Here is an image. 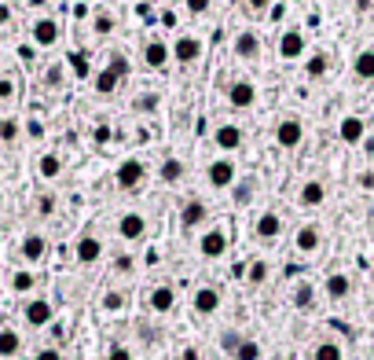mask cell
Listing matches in <instances>:
<instances>
[{"instance_id": "24", "label": "cell", "mask_w": 374, "mask_h": 360, "mask_svg": "<svg viewBox=\"0 0 374 360\" xmlns=\"http://www.w3.org/2000/svg\"><path fill=\"white\" fill-rule=\"evenodd\" d=\"M202 221H206V202H187L184 214H180V224L184 228H198Z\"/></svg>"}, {"instance_id": "10", "label": "cell", "mask_w": 374, "mask_h": 360, "mask_svg": "<svg viewBox=\"0 0 374 360\" xmlns=\"http://www.w3.org/2000/svg\"><path fill=\"white\" fill-rule=\"evenodd\" d=\"M319 243H323V231H319L316 224H304V228H297V239H294V246H297L301 253H316V250H319Z\"/></svg>"}, {"instance_id": "29", "label": "cell", "mask_w": 374, "mask_h": 360, "mask_svg": "<svg viewBox=\"0 0 374 360\" xmlns=\"http://www.w3.org/2000/svg\"><path fill=\"white\" fill-rule=\"evenodd\" d=\"M143 59L150 62V67H165V59H169V48L162 45V40H150V45L143 48Z\"/></svg>"}, {"instance_id": "2", "label": "cell", "mask_w": 374, "mask_h": 360, "mask_svg": "<svg viewBox=\"0 0 374 360\" xmlns=\"http://www.w3.org/2000/svg\"><path fill=\"white\" fill-rule=\"evenodd\" d=\"M22 316H26V324H30V327H48V324H52V316H55V309H52L48 298H30L26 309H22Z\"/></svg>"}, {"instance_id": "47", "label": "cell", "mask_w": 374, "mask_h": 360, "mask_svg": "<svg viewBox=\"0 0 374 360\" xmlns=\"http://www.w3.org/2000/svg\"><path fill=\"white\" fill-rule=\"evenodd\" d=\"M268 4H272V0H250V8H257V11H264Z\"/></svg>"}, {"instance_id": "14", "label": "cell", "mask_w": 374, "mask_h": 360, "mask_svg": "<svg viewBox=\"0 0 374 360\" xmlns=\"http://www.w3.org/2000/svg\"><path fill=\"white\" fill-rule=\"evenodd\" d=\"M209 184L213 187H228V184H235V162H213L209 165Z\"/></svg>"}, {"instance_id": "15", "label": "cell", "mask_w": 374, "mask_h": 360, "mask_svg": "<svg viewBox=\"0 0 374 360\" xmlns=\"http://www.w3.org/2000/svg\"><path fill=\"white\" fill-rule=\"evenodd\" d=\"M348 294H352V280L345 276V272H334V276H326V298L345 302Z\"/></svg>"}, {"instance_id": "45", "label": "cell", "mask_w": 374, "mask_h": 360, "mask_svg": "<svg viewBox=\"0 0 374 360\" xmlns=\"http://www.w3.org/2000/svg\"><path fill=\"white\" fill-rule=\"evenodd\" d=\"M52 206H55V199L44 195V199H40V214H52Z\"/></svg>"}, {"instance_id": "1", "label": "cell", "mask_w": 374, "mask_h": 360, "mask_svg": "<svg viewBox=\"0 0 374 360\" xmlns=\"http://www.w3.org/2000/svg\"><path fill=\"white\" fill-rule=\"evenodd\" d=\"M125 74H128V59H121V55H114L110 59V67L96 77V92H103V96H110L118 89V84L125 81Z\"/></svg>"}, {"instance_id": "21", "label": "cell", "mask_w": 374, "mask_h": 360, "mask_svg": "<svg viewBox=\"0 0 374 360\" xmlns=\"http://www.w3.org/2000/svg\"><path fill=\"white\" fill-rule=\"evenodd\" d=\"M338 133H341V140H345V143H360V140H363V133H367V125H363V118H345Z\"/></svg>"}, {"instance_id": "4", "label": "cell", "mask_w": 374, "mask_h": 360, "mask_svg": "<svg viewBox=\"0 0 374 360\" xmlns=\"http://www.w3.org/2000/svg\"><path fill=\"white\" fill-rule=\"evenodd\" d=\"M147 309H150V312H162V316L172 312V309H176V290H172L169 283L154 287V290L147 294Z\"/></svg>"}, {"instance_id": "11", "label": "cell", "mask_w": 374, "mask_h": 360, "mask_svg": "<svg viewBox=\"0 0 374 360\" xmlns=\"http://www.w3.org/2000/svg\"><path fill=\"white\" fill-rule=\"evenodd\" d=\"M143 173H147L143 162L128 158V162H121V165H118V184H121V187H136V184L143 180Z\"/></svg>"}, {"instance_id": "26", "label": "cell", "mask_w": 374, "mask_h": 360, "mask_svg": "<svg viewBox=\"0 0 374 360\" xmlns=\"http://www.w3.org/2000/svg\"><path fill=\"white\" fill-rule=\"evenodd\" d=\"M257 52H260V45H257V37H253V33H238V37H235V55L253 59Z\"/></svg>"}, {"instance_id": "5", "label": "cell", "mask_w": 374, "mask_h": 360, "mask_svg": "<svg viewBox=\"0 0 374 360\" xmlns=\"http://www.w3.org/2000/svg\"><path fill=\"white\" fill-rule=\"evenodd\" d=\"M118 236L128 239V243L143 239V236H147V217H143V214H125V217L118 221Z\"/></svg>"}, {"instance_id": "49", "label": "cell", "mask_w": 374, "mask_h": 360, "mask_svg": "<svg viewBox=\"0 0 374 360\" xmlns=\"http://www.w3.org/2000/svg\"><path fill=\"white\" fill-rule=\"evenodd\" d=\"M48 0H26V8H44Z\"/></svg>"}, {"instance_id": "35", "label": "cell", "mask_w": 374, "mask_h": 360, "mask_svg": "<svg viewBox=\"0 0 374 360\" xmlns=\"http://www.w3.org/2000/svg\"><path fill=\"white\" fill-rule=\"evenodd\" d=\"M238 342H242V334H238V331H224V334H220V349H224L228 356H235Z\"/></svg>"}, {"instance_id": "27", "label": "cell", "mask_w": 374, "mask_h": 360, "mask_svg": "<svg viewBox=\"0 0 374 360\" xmlns=\"http://www.w3.org/2000/svg\"><path fill=\"white\" fill-rule=\"evenodd\" d=\"M312 360H345V353H341V346L334 342V338H326V342H319L312 349Z\"/></svg>"}, {"instance_id": "16", "label": "cell", "mask_w": 374, "mask_h": 360, "mask_svg": "<svg viewBox=\"0 0 374 360\" xmlns=\"http://www.w3.org/2000/svg\"><path fill=\"white\" fill-rule=\"evenodd\" d=\"M18 253H22L30 265H37L44 253H48V243H44V236H26V239H22V246H18Z\"/></svg>"}, {"instance_id": "33", "label": "cell", "mask_w": 374, "mask_h": 360, "mask_svg": "<svg viewBox=\"0 0 374 360\" xmlns=\"http://www.w3.org/2000/svg\"><path fill=\"white\" fill-rule=\"evenodd\" d=\"M246 280H250L253 287L268 280V261H253V265H246Z\"/></svg>"}, {"instance_id": "7", "label": "cell", "mask_w": 374, "mask_h": 360, "mask_svg": "<svg viewBox=\"0 0 374 360\" xmlns=\"http://www.w3.org/2000/svg\"><path fill=\"white\" fill-rule=\"evenodd\" d=\"M74 253H77V261H81V265H96V261L103 258V243H99L96 236H88V231H84V236L77 239V250H74Z\"/></svg>"}, {"instance_id": "18", "label": "cell", "mask_w": 374, "mask_h": 360, "mask_svg": "<svg viewBox=\"0 0 374 360\" xmlns=\"http://www.w3.org/2000/svg\"><path fill=\"white\" fill-rule=\"evenodd\" d=\"M22 353V334L15 327H0V356H18Z\"/></svg>"}, {"instance_id": "13", "label": "cell", "mask_w": 374, "mask_h": 360, "mask_svg": "<svg viewBox=\"0 0 374 360\" xmlns=\"http://www.w3.org/2000/svg\"><path fill=\"white\" fill-rule=\"evenodd\" d=\"M33 40H37L40 48L55 45V40H59V23H55V18H37V26H33Z\"/></svg>"}, {"instance_id": "42", "label": "cell", "mask_w": 374, "mask_h": 360, "mask_svg": "<svg viewBox=\"0 0 374 360\" xmlns=\"http://www.w3.org/2000/svg\"><path fill=\"white\" fill-rule=\"evenodd\" d=\"M235 202H238V206H246V202H250V184H238V192H235Z\"/></svg>"}, {"instance_id": "22", "label": "cell", "mask_w": 374, "mask_h": 360, "mask_svg": "<svg viewBox=\"0 0 374 360\" xmlns=\"http://www.w3.org/2000/svg\"><path fill=\"white\" fill-rule=\"evenodd\" d=\"M312 305H316V287H312V283H304V280H301V283L294 287V309H301V312H308V309H312Z\"/></svg>"}, {"instance_id": "41", "label": "cell", "mask_w": 374, "mask_h": 360, "mask_svg": "<svg viewBox=\"0 0 374 360\" xmlns=\"http://www.w3.org/2000/svg\"><path fill=\"white\" fill-rule=\"evenodd\" d=\"M15 133H18L15 121H4V125H0V140H15Z\"/></svg>"}, {"instance_id": "44", "label": "cell", "mask_w": 374, "mask_h": 360, "mask_svg": "<svg viewBox=\"0 0 374 360\" xmlns=\"http://www.w3.org/2000/svg\"><path fill=\"white\" fill-rule=\"evenodd\" d=\"M11 92H15V84H11V81L4 77V81H0V99H8Z\"/></svg>"}, {"instance_id": "36", "label": "cell", "mask_w": 374, "mask_h": 360, "mask_svg": "<svg viewBox=\"0 0 374 360\" xmlns=\"http://www.w3.org/2000/svg\"><path fill=\"white\" fill-rule=\"evenodd\" d=\"M326 74V55H312L308 59V77H323Z\"/></svg>"}, {"instance_id": "50", "label": "cell", "mask_w": 374, "mask_h": 360, "mask_svg": "<svg viewBox=\"0 0 374 360\" xmlns=\"http://www.w3.org/2000/svg\"><path fill=\"white\" fill-rule=\"evenodd\" d=\"M0 125H4V121H0Z\"/></svg>"}, {"instance_id": "28", "label": "cell", "mask_w": 374, "mask_h": 360, "mask_svg": "<svg viewBox=\"0 0 374 360\" xmlns=\"http://www.w3.org/2000/svg\"><path fill=\"white\" fill-rule=\"evenodd\" d=\"M33 287H37V276H33L30 268H18L15 276H11V290H15V294H30Z\"/></svg>"}, {"instance_id": "39", "label": "cell", "mask_w": 374, "mask_h": 360, "mask_svg": "<svg viewBox=\"0 0 374 360\" xmlns=\"http://www.w3.org/2000/svg\"><path fill=\"white\" fill-rule=\"evenodd\" d=\"M96 30L99 33H110V30H114V18H110V15H96Z\"/></svg>"}, {"instance_id": "17", "label": "cell", "mask_w": 374, "mask_h": 360, "mask_svg": "<svg viewBox=\"0 0 374 360\" xmlns=\"http://www.w3.org/2000/svg\"><path fill=\"white\" fill-rule=\"evenodd\" d=\"M301 52H304V37H301L297 30L282 33V40H279V55H282V59H297Z\"/></svg>"}, {"instance_id": "34", "label": "cell", "mask_w": 374, "mask_h": 360, "mask_svg": "<svg viewBox=\"0 0 374 360\" xmlns=\"http://www.w3.org/2000/svg\"><path fill=\"white\" fill-rule=\"evenodd\" d=\"M103 309H106V312H121V309H125V294H121V290H106V294H103Z\"/></svg>"}, {"instance_id": "30", "label": "cell", "mask_w": 374, "mask_h": 360, "mask_svg": "<svg viewBox=\"0 0 374 360\" xmlns=\"http://www.w3.org/2000/svg\"><path fill=\"white\" fill-rule=\"evenodd\" d=\"M231 360H260V346L253 342V338H242L238 342V349H235V356Z\"/></svg>"}, {"instance_id": "12", "label": "cell", "mask_w": 374, "mask_h": 360, "mask_svg": "<svg viewBox=\"0 0 374 360\" xmlns=\"http://www.w3.org/2000/svg\"><path fill=\"white\" fill-rule=\"evenodd\" d=\"M228 99H231V107H253L257 89H253L250 81H235L231 89H228Z\"/></svg>"}, {"instance_id": "6", "label": "cell", "mask_w": 374, "mask_h": 360, "mask_svg": "<svg viewBox=\"0 0 374 360\" xmlns=\"http://www.w3.org/2000/svg\"><path fill=\"white\" fill-rule=\"evenodd\" d=\"M279 231H282V221H279V214H260L257 217V224H253V236L260 239V243H272V239H279Z\"/></svg>"}, {"instance_id": "38", "label": "cell", "mask_w": 374, "mask_h": 360, "mask_svg": "<svg viewBox=\"0 0 374 360\" xmlns=\"http://www.w3.org/2000/svg\"><path fill=\"white\" fill-rule=\"evenodd\" d=\"M33 360H66V353H62V349H55V346H48V349H40Z\"/></svg>"}, {"instance_id": "25", "label": "cell", "mask_w": 374, "mask_h": 360, "mask_svg": "<svg viewBox=\"0 0 374 360\" xmlns=\"http://www.w3.org/2000/svg\"><path fill=\"white\" fill-rule=\"evenodd\" d=\"M323 199H326V187H323L319 180H308V184L301 187V202H304V206H323Z\"/></svg>"}, {"instance_id": "8", "label": "cell", "mask_w": 374, "mask_h": 360, "mask_svg": "<svg viewBox=\"0 0 374 360\" xmlns=\"http://www.w3.org/2000/svg\"><path fill=\"white\" fill-rule=\"evenodd\" d=\"M220 309V290L216 287H198L194 290V312L198 316H213Z\"/></svg>"}, {"instance_id": "31", "label": "cell", "mask_w": 374, "mask_h": 360, "mask_svg": "<svg viewBox=\"0 0 374 360\" xmlns=\"http://www.w3.org/2000/svg\"><path fill=\"white\" fill-rule=\"evenodd\" d=\"M59 173H62L59 155H44V158H40V177H44V180H55Z\"/></svg>"}, {"instance_id": "40", "label": "cell", "mask_w": 374, "mask_h": 360, "mask_svg": "<svg viewBox=\"0 0 374 360\" xmlns=\"http://www.w3.org/2000/svg\"><path fill=\"white\" fill-rule=\"evenodd\" d=\"M136 107H140V111H154V107H158V96H154V92H150V96H140Z\"/></svg>"}, {"instance_id": "19", "label": "cell", "mask_w": 374, "mask_h": 360, "mask_svg": "<svg viewBox=\"0 0 374 360\" xmlns=\"http://www.w3.org/2000/svg\"><path fill=\"white\" fill-rule=\"evenodd\" d=\"M213 140H216L220 147H224V151H238V143H242V129H238V125H220Z\"/></svg>"}, {"instance_id": "46", "label": "cell", "mask_w": 374, "mask_h": 360, "mask_svg": "<svg viewBox=\"0 0 374 360\" xmlns=\"http://www.w3.org/2000/svg\"><path fill=\"white\" fill-rule=\"evenodd\" d=\"M114 268H118V272H128V268H132V261H128V258H118V265H114Z\"/></svg>"}, {"instance_id": "23", "label": "cell", "mask_w": 374, "mask_h": 360, "mask_svg": "<svg viewBox=\"0 0 374 360\" xmlns=\"http://www.w3.org/2000/svg\"><path fill=\"white\" fill-rule=\"evenodd\" d=\"M352 74H356L360 81H374V52H370V48L356 55V62H352Z\"/></svg>"}, {"instance_id": "37", "label": "cell", "mask_w": 374, "mask_h": 360, "mask_svg": "<svg viewBox=\"0 0 374 360\" xmlns=\"http://www.w3.org/2000/svg\"><path fill=\"white\" fill-rule=\"evenodd\" d=\"M106 360H132V349L114 342V346H110V353H106Z\"/></svg>"}, {"instance_id": "32", "label": "cell", "mask_w": 374, "mask_h": 360, "mask_svg": "<svg viewBox=\"0 0 374 360\" xmlns=\"http://www.w3.org/2000/svg\"><path fill=\"white\" fill-rule=\"evenodd\" d=\"M180 177H184V162L165 158V162H162V180H165V184H176Z\"/></svg>"}, {"instance_id": "20", "label": "cell", "mask_w": 374, "mask_h": 360, "mask_svg": "<svg viewBox=\"0 0 374 360\" xmlns=\"http://www.w3.org/2000/svg\"><path fill=\"white\" fill-rule=\"evenodd\" d=\"M172 52H176V59H180V62H194L198 55H202V45H198L194 37H180Z\"/></svg>"}, {"instance_id": "9", "label": "cell", "mask_w": 374, "mask_h": 360, "mask_svg": "<svg viewBox=\"0 0 374 360\" xmlns=\"http://www.w3.org/2000/svg\"><path fill=\"white\" fill-rule=\"evenodd\" d=\"M301 136H304V129H301V121H297V118L279 121V129H275L279 147H297V143H301Z\"/></svg>"}, {"instance_id": "3", "label": "cell", "mask_w": 374, "mask_h": 360, "mask_svg": "<svg viewBox=\"0 0 374 360\" xmlns=\"http://www.w3.org/2000/svg\"><path fill=\"white\" fill-rule=\"evenodd\" d=\"M198 250H202V258H209V261L224 258V250H228V236H224L220 228H209L206 236H202V243H198Z\"/></svg>"}, {"instance_id": "43", "label": "cell", "mask_w": 374, "mask_h": 360, "mask_svg": "<svg viewBox=\"0 0 374 360\" xmlns=\"http://www.w3.org/2000/svg\"><path fill=\"white\" fill-rule=\"evenodd\" d=\"M187 8H191L194 15H202V11L209 8V0H187Z\"/></svg>"}, {"instance_id": "48", "label": "cell", "mask_w": 374, "mask_h": 360, "mask_svg": "<svg viewBox=\"0 0 374 360\" xmlns=\"http://www.w3.org/2000/svg\"><path fill=\"white\" fill-rule=\"evenodd\" d=\"M8 18H11V11H8L4 4H0V23H8Z\"/></svg>"}]
</instances>
